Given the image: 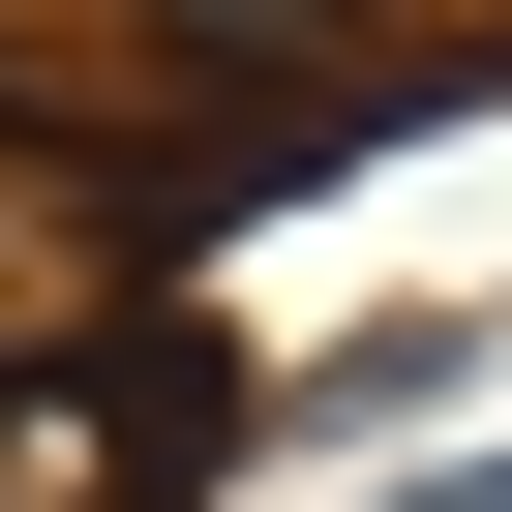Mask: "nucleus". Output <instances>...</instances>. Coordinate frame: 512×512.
<instances>
[{"label": "nucleus", "instance_id": "obj_1", "mask_svg": "<svg viewBox=\"0 0 512 512\" xmlns=\"http://www.w3.org/2000/svg\"><path fill=\"white\" fill-rule=\"evenodd\" d=\"M151 452H181V422H91L61 362H0V512H121Z\"/></svg>", "mask_w": 512, "mask_h": 512}, {"label": "nucleus", "instance_id": "obj_2", "mask_svg": "<svg viewBox=\"0 0 512 512\" xmlns=\"http://www.w3.org/2000/svg\"><path fill=\"white\" fill-rule=\"evenodd\" d=\"M422 512H512V482H422Z\"/></svg>", "mask_w": 512, "mask_h": 512}]
</instances>
